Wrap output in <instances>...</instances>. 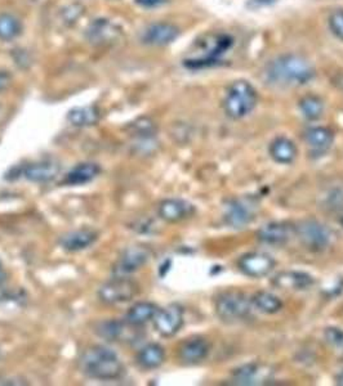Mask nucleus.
<instances>
[{
	"mask_svg": "<svg viewBox=\"0 0 343 386\" xmlns=\"http://www.w3.org/2000/svg\"><path fill=\"white\" fill-rule=\"evenodd\" d=\"M266 76L271 84L277 87H302L315 78V70L303 56L283 54L270 62Z\"/></svg>",
	"mask_w": 343,
	"mask_h": 386,
	"instance_id": "1",
	"label": "nucleus"
},
{
	"mask_svg": "<svg viewBox=\"0 0 343 386\" xmlns=\"http://www.w3.org/2000/svg\"><path fill=\"white\" fill-rule=\"evenodd\" d=\"M234 46L232 36L226 33H207L199 36L183 58V66L202 70L221 62L223 56Z\"/></svg>",
	"mask_w": 343,
	"mask_h": 386,
	"instance_id": "2",
	"label": "nucleus"
},
{
	"mask_svg": "<svg viewBox=\"0 0 343 386\" xmlns=\"http://www.w3.org/2000/svg\"><path fill=\"white\" fill-rule=\"evenodd\" d=\"M81 372L89 379L98 381H113L119 379L124 367L119 357L111 349L96 345L88 348L81 358Z\"/></svg>",
	"mask_w": 343,
	"mask_h": 386,
	"instance_id": "3",
	"label": "nucleus"
},
{
	"mask_svg": "<svg viewBox=\"0 0 343 386\" xmlns=\"http://www.w3.org/2000/svg\"><path fill=\"white\" fill-rule=\"evenodd\" d=\"M258 102L255 87L247 80H236L230 85L225 100L223 110L232 120H242L253 113Z\"/></svg>",
	"mask_w": 343,
	"mask_h": 386,
	"instance_id": "4",
	"label": "nucleus"
},
{
	"mask_svg": "<svg viewBox=\"0 0 343 386\" xmlns=\"http://www.w3.org/2000/svg\"><path fill=\"white\" fill-rule=\"evenodd\" d=\"M252 301L240 291H225L215 299V315L226 323H232L248 317L252 311Z\"/></svg>",
	"mask_w": 343,
	"mask_h": 386,
	"instance_id": "5",
	"label": "nucleus"
},
{
	"mask_svg": "<svg viewBox=\"0 0 343 386\" xmlns=\"http://www.w3.org/2000/svg\"><path fill=\"white\" fill-rule=\"evenodd\" d=\"M295 232L303 246L314 253L323 251L332 242L329 228L317 220H303L295 228Z\"/></svg>",
	"mask_w": 343,
	"mask_h": 386,
	"instance_id": "6",
	"label": "nucleus"
},
{
	"mask_svg": "<svg viewBox=\"0 0 343 386\" xmlns=\"http://www.w3.org/2000/svg\"><path fill=\"white\" fill-rule=\"evenodd\" d=\"M138 293V285L127 277H115L103 283L98 290V298L105 304H121L127 303Z\"/></svg>",
	"mask_w": 343,
	"mask_h": 386,
	"instance_id": "7",
	"label": "nucleus"
},
{
	"mask_svg": "<svg viewBox=\"0 0 343 386\" xmlns=\"http://www.w3.org/2000/svg\"><path fill=\"white\" fill-rule=\"evenodd\" d=\"M86 36L93 46H111L121 41L123 28L108 19H97L89 24Z\"/></svg>",
	"mask_w": 343,
	"mask_h": 386,
	"instance_id": "8",
	"label": "nucleus"
},
{
	"mask_svg": "<svg viewBox=\"0 0 343 386\" xmlns=\"http://www.w3.org/2000/svg\"><path fill=\"white\" fill-rule=\"evenodd\" d=\"M275 260L266 253H247L237 261V266L242 274L250 278H262L275 268Z\"/></svg>",
	"mask_w": 343,
	"mask_h": 386,
	"instance_id": "9",
	"label": "nucleus"
},
{
	"mask_svg": "<svg viewBox=\"0 0 343 386\" xmlns=\"http://www.w3.org/2000/svg\"><path fill=\"white\" fill-rule=\"evenodd\" d=\"M154 325L156 331L163 338H172L183 326V309L177 304H170L164 309H159L155 314Z\"/></svg>",
	"mask_w": 343,
	"mask_h": 386,
	"instance_id": "10",
	"label": "nucleus"
},
{
	"mask_svg": "<svg viewBox=\"0 0 343 386\" xmlns=\"http://www.w3.org/2000/svg\"><path fill=\"white\" fill-rule=\"evenodd\" d=\"M148 259L150 251L146 247H129L115 263V277H128L129 274L135 273L138 269H141L142 266H146Z\"/></svg>",
	"mask_w": 343,
	"mask_h": 386,
	"instance_id": "11",
	"label": "nucleus"
},
{
	"mask_svg": "<svg viewBox=\"0 0 343 386\" xmlns=\"http://www.w3.org/2000/svg\"><path fill=\"white\" fill-rule=\"evenodd\" d=\"M180 36V28L170 22H156L143 31L142 41L151 47H165Z\"/></svg>",
	"mask_w": 343,
	"mask_h": 386,
	"instance_id": "12",
	"label": "nucleus"
},
{
	"mask_svg": "<svg viewBox=\"0 0 343 386\" xmlns=\"http://www.w3.org/2000/svg\"><path fill=\"white\" fill-rule=\"evenodd\" d=\"M223 219H225V223L231 228H236V229L245 228L255 219V210L248 202L234 199L225 205Z\"/></svg>",
	"mask_w": 343,
	"mask_h": 386,
	"instance_id": "13",
	"label": "nucleus"
},
{
	"mask_svg": "<svg viewBox=\"0 0 343 386\" xmlns=\"http://www.w3.org/2000/svg\"><path fill=\"white\" fill-rule=\"evenodd\" d=\"M295 228L290 226L288 223L284 221H272L261 226L257 231V240L261 241L262 244L271 245V246H279L284 245L290 240Z\"/></svg>",
	"mask_w": 343,
	"mask_h": 386,
	"instance_id": "14",
	"label": "nucleus"
},
{
	"mask_svg": "<svg viewBox=\"0 0 343 386\" xmlns=\"http://www.w3.org/2000/svg\"><path fill=\"white\" fill-rule=\"evenodd\" d=\"M195 212L194 207L181 199H168L163 201L158 209V214L164 221L178 223L188 219Z\"/></svg>",
	"mask_w": 343,
	"mask_h": 386,
	"instance_id": "15",
	"label": "nucleus"
},
{
	"mask_svg": "<svg viewBox=\"0 0 343 386\" xmlns=\"http://www.w3.org/2000/svg\"><path fill=\"white\" fill-rule=\"evenodd\" d=\"M314 277L306 272L298 271H285L282 273L276 274L272 278V285L277 288L283 290H293V291H302L307 290L314 285Z\"/></svg>",
	"mask_w": 343,
	"mask_h": 386,
	"instance_id": "16",
	"label": "nucleus"
},
{
	"mask_svg": "<svg viewBox=\"0 0 343 386\" xmlns=\"http://www.w3.org/2000/svg\"><path fill=\"white\" fill-rule=\"evenodd\" d=\"M58 173H60V165L53 160L33 162L24 169L25 178L34 183H47L49 180H53Z\"/></svg>",
	"mask_w": 343,
	"mask_h": 386,
	"instance_id": "17",
	"label": "nucleus"
},
{
	"mask_svg": "<svg viewBox=\"0 0 343 386\" xmlns=\"http://www.w3.org/2000/svg\"><path fill=\"white\" fill-rule=\"evenodd\" d=\"M210 346H209L207 340L202 338H194V339L188 340L182 344L180 350H178V357L182 362L189 363V365H195L208 357Z\"/></svg>",
	"mask_w": 343,
	"mask_h": 386,
	"instance_id": "18",
	"label": "nucleus"
},
{
	"mask_svg": "<svg viewBox=\"0 0 343 386\" xmlns=\"http://www.w3.org/2000/svg\"><path fill=\"white\" fill-rule=\"evenodd\" d=\"M269 153L271 159L277 164L290 165L296 160L298 151L295 142L285 137H277L270 143Z\"/></svg>",
	"mask_w": 343,
	"mask_h": 386,
	"instance_id": "19",
	"label": "nucleus"
},
{
	"mask_svg": "<svg viewBox=\"0 0 343 386\" xmlns=\"http://www.w3.org/2000/svg\"><path fill=\"white\" fill-rule=\"evenodd\" d=\"M97 240V234L88 229L74 231L70 234L62 236L60 240V245L66 251H81L89 246H92Z\"/></svg>",
	"mask_w": 343,
	"mask_h": 386,
	"instance_id": "20",
	"label": "nucleus"
},
{
	"mask_svg": "<svg viewBox=\"0 0 343 386\" xmlns=\"http://www.w3.org/2000/svg\"><path fill=\"white\" fill-rule=\"evenodd\" d=\"M304 142L314 151L324 153L325 151H328L333 145L334 134L328 127H309L304 132Z\"/></svg>",
	"mask_w": 343,
	"mask_h": 386,
	"instance_id": "21",
	"label": "nucleus"
},
{
	"mask_svg": "<svg viewBox=\"0 0 343 386\" xmlns=\"http://www.w3.org/2000/svg\"><path fill=\"white\" fill-rule=\"evenodd\" d=\"M100 174V167L92 162H83L73 167L65 177L63 184L66 186H83L95 179Z\"/></svg>",
	"mask_w": 343,
	"mask_h": 386,
	"instance_id": "22",
	"label": "nucleus"
},
{
	"mask_svg": "<svg viewBox=\"0 0 343 386\" xmlns=\"http://www.w3.org/2000/svg\"><path fill=\"white\" fill-rule=\"evenodd\" d=\"M159 308L150 301L135 303L127 312L126 322L130 326L140 327L146 325L150 320H154L155 314L158 313Z\"/></svg>",
	"mask_w": 343,
	"mask_h": 386,
	"instance_id": "23",
	"label": "nucleus"
},
{
	"mask_svg": "<svg viewBox=\"0 0 343 386\" xmlns=\"http://www.w3.org/2000/svg\"><path fill=\"white\" fill-rule=\"evenodd\" d=\"M101 119V111L97 106L74 107L68 113V120L76 127L96 125Z\"/></svg>",
	"mask_w": 343,
	"mask_h": 386,
	"instance_id": "24",
	"label": "nucleus"
},
{
	"mask_svg": "<svg viewBox=\"0 0 343 386\" xmlns=\"http://www.w3.org/2000/svg\"><path fill=\"white\" fill-rule=\"evenodd\" d=\"M165 360V350L159 344H148L137 354V362L142 368L154 370L162 366Z\"/></svg>",
	"mask_w": 343,
	"mask_h": 386,
	"instance_id": "25",
	"label": "nucleus"
},
{
	"mask_svg": "<svg viewBox=\"0 0 343 386\" xmlns=\"http://www.w3.org/2000/svg\"><path fill=\"white\" fill-rule=\"evenodd\" d=\"M250 301L252 306L263 314H276L283 309L282 299L269 291H258L250 298Z\"/></svg>",
	"mask_w": 343,
	"mask_h": 386,
	"instance_id": "26",
	"label": "nucleus"
},
{
	"mask_svg": "<svg viewBox=\"0 0 343 386\" xmlns=\"http://www.w3.org/2000/svg\"><path fill=\"white\" fill-rule=\"evenodd\" d=\"M300 111L307 120H319L323 116L324 100L315 94H307L300 100Z\"/></svg>",
	"mask_w": 343,
	"mask_h": 386,
	"instance_id": "27",
	"label": "nucleus"
},
{
	"mask_svg": "<svg viewBox=\"0 0 343 386\" xmlns=\"http://www.w3.org/2000/svg\"><path fill=\"white\" fill-rule=\"evenodd\" d=\"M22 33L21 21L11 14H0V41H12Z\"/></svg>",
	"mask_w": 343,
	"mask_h": 386,
	"instance_id": "28",
	"label": "nucleus"
},
{
	"mask_svg": "<svg viewBox=\"0 0 343 386\" xmlns=\"http://www.w3.org/2000/svg\"><path fill=\"white\" fill-rule=\"evenodd\" d=\"M129 323L127 322H121V320H106L102 322L97 327V333L108 341H121V339H126L127 333V327Z\"/></svg>",
	"mask_w": 343,
	"mask_h": 386,
	"instance_id": "29",
	"label": "nucleus"
},
{
	"mask_svg": "<svg viewBox=\"0 0 343 386\" xmlns=\"http://www.w3.org/2000/svg\"><path fill=\"white\" fill-rule=\"evenodd\" d=\"M324 338L337 352L343 353V330L339 327H327L324 331Z\"/></svg>",
	"mask_w": 343,
	"mask_h": 386,
	"instance_id": "30",
	"label": "nucleus"
},
{
	"mask_svg": "<svg viewBox=\"0 0 343 386\" xmlns=\"http://www.w3.org/2000/svg\"><path fill=\"white\" fill-rule=\"evenodd\" d=\"M132 130L140 138H153L155 133V125L148 118H142L132 124Z\"/></svg>",
	"mask_w": 343,
	"mask_h": 386,
	"instance_id": "31",
	"label": "nucleus"
},
{
	"mask_svg": "<svg viewBox=\"0 0 343 386\" xmlns=\"http://www.w3.org/2000/svg\"><path fill=\"white\" fill-rule=\"evenodd\" d=\"M257 373H258V368L255 365H248V366L239 368L234 373V376H235L237 384L249 385V384H253V381L256 379Z\"/></svg>",
	"mask_w": 343,
	"mask_h": 386,
	"instance_id": "32",
	"label": "nucleus"
},
{
	"mask_svg": "<svg viewBox=\"0 0 343 386\" xmlns=\"http://www.w3.org/2000/svg\"><path fill=\"white\" fill-rule=\"evenodd\" d=\"M328 24H329L330 31L333 33V35L339 41H343V9L333 11L330 14Z\"/></svg>",
	"mask_w": 343,
	"mask_h": 386,
	"instance_id": "33",
	"label": "nucleus"
},
{
	"mask_svg": "<svg viewBox=\"0 0 343 386\" xmlns=\"http://www.w3.org/2000/svg\"><path fill=\"white\" fill-rule=\"evenodd\" d=\"M11 81H12L11 73L6 71V70H0V93L4 92L9 87Z\"/></svg>",
	"mask_w": 343,
	"mask_h": 386,
	"instance_id": "34",
	"label": "nucleus"
},
{
	"mask_svg": "<svg viewBox=\"0 0 343 386\" xmlns=\"http://www.w3.org/2000/svg\"><path fill=\"white\" fill-rule=\"evenodd\" d=\"M135 3L143 8H155L160 7L167 0H135Z\"/></svg>",
	"mask_w": 343,
	"mask_h": 386,
	"instance_id": "35",
	"label": "nucleus"
},
{
	"mask_svg": "<svg viewBox=\"0 0 343 386\" xmlns=\"http://www.w3.org/2000/svg\"><path fill=\"white\" fill-rule=\"evenodd\" d=\"M336 384L337 385L343 386V371H341V372L337 375Z\"/></svg>",
	"mask_w": 343,
	"mask_h": 386,
	"instance_id": "36",
	"label": "nucleus"
},
{
	"mask_svg": "<svg viewBox=\"0 0 343 386\" xmlns=\"http://www.w3.org/2000/svg\"><path fill=\"white\" fill-rule=\"evenodd\" d=\"M337 84H338V85H339V88H341V89H342L343 90V76H341V79L337 81Z\"/></svg>",
	"mask_w": 343,
	"mask_h": 386,
	"instance_id": "37",
	"label": "nucleus"
},
{
	"mask_svg": "<svg viewBox=\"0 0 343 386\" xmlns=\"http://www.w3.org/2000/svg\"><path fill=\"white\" fill-rule=\"evenodd\" d=\"M339 224H341V226L343 228V215L339 218Z\"/></svg>",
	"mask_w": 343,
	"mask_h": 386,
	"instance_id": "38",
	"label": "nucleus"
},
{
	"mask_svg": "<svg viewBox=\"0 0 343 386\" xmlns=\"http://www.w3.org/2000/svg\"><path fill=\"white\" fill-rule=\"evenodd\" d=\"M0 271H1V264H0Z\"/></svg>",
	"mask_w": 343,
	"mask_h": 386,
	"instance_id": "39",
	"label": "nucleus"
}]
</instances>
